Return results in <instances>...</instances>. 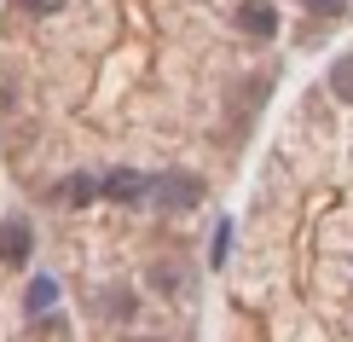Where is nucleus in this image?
I'll return each mask as SVG.
<instances>
[{
    "label": "nucleus",
    "instance_id": "obj_1",
    "mask_svg": "<svg viewBox=\"0 0 353 342\" xmlns=\"http://www.w3.org/2000/svg\"><path fill=\"white\" fill-rule=\"evenodd\" d=\"M29 256H35V227H29V215H6L0 220V267L23 273Z\"/></svg>",
    "mask_w": 353,
    "mask_h": 342
},
{
    "label": "nucleus",
    "instance_id": "obj_2",
    "mask_svg": "<svg viewBox=\"0 0 353 342\" xmlns=\"http://www.w3.org/2000/svg\"><path fill=\"white\" fill-rule=\"evenodd\" d=\"M151 198L163 203V209H197V203H203V180H197V174H180V169H174V174H157V180H151Z\"/></svg>",
    "mask_w": 353,
    "mask_h": 342
},
{
    "label": "nucleus",
    "instance_id": "obj_3",
    "mask_svg": "<svg viewBox=\"0 0 353 342\" xmlns=\"http://www.w3.org/2000/svg\"><path fill=\"white\" fill-rule=\"evenodd\" d=\"M99 198H110V203H122V209H134V203L151 198V174H139V169H110L105 180H99Z\"/></svg>",
    "mask_w": 353,
    "mask_h": 342
},
{
    "label": "nucleus",
    "instance_id": "obj_4",
    "mask_svg": "<svg viewBox=\"0 0 353 342\" xmlns=\"http://www.w3.org/2000/svg\"><path fill=\"white\" fill-rule=\"evenodd\" d=\"M58 296H64V285H58L52 273H35V278H29V290H23V314L29 319H47L52 307H58Z\"/></svg>",
    "mask_w": 353,
    "mask_h": 342
},
{
    "label": "nucleus",
    "instance_id": "obj_5",
    "mask_svg": "<svg viewBox=\"0 0 353 342\" xmlns=\"http://www.w3.org/2000/svg\"><path fill=\"white\" fill-rule=\"evenodd\" d=\"M238 29H243V35H261V41L278 35V6H272V0H243V6H238Z\"/></svg>",
    "mask_w": 353,
    "mask_h": 342
},
{
    "label": "nucleus",
    "instance_id": "obj_6",
    "mask_svg": "<svg viewBox=\"0 0 353 342\" xmlns=\"http://www.w3.org/2000/svg\"><path fill=\"white\" fill-rule=\"evenodd\" d=\"M93 198H99V180H93V174H64V186H58V203H70V209H87Z\"/></svg>",
    "mask_w": 353,
    "mask_h": 342
},
{
    "label": "nucleus",
    "instance_id": "obj_7",
    "mask_svg": "<svg viewBox=\"0 0 353 342\" xmlns=\"http://www.w3.org/2000/svg\"><path fill=\"white\" fill-rule=\"evenodd\" d=\"M226 256H232V215H220L214 220V238H209V267H214V273L226 267Z\"/></svg>",
    "mask_w": 353,
    "mask_h": 342
},
{
    "label": "nucleus",
    "instance_id": "obj_8",
    "mask_svg": "<svg viewBox=\"0 0 353 342\" xmlns=\"http://www.w3.org/2000/svg\"><path fill=\"white\" fill-rule=\"evenodd\" d=\"M330 93L342 99V105H353V58H336L330 64Z\"/></svg>",
    "mask_w": 353,
    "mask_h": 342
},
{
    "label": "nucleus",
    "instance_id": "obj_9",
    "mask_svg": "<svg viewBox=\"0 0 353 342\" xmlns=\"http://www.w3.org/2000/svg\"><path fill=\"white\" fill-rule=\"evenodd\" d=\"M18 12H35V18H52L58 6H70V0H12Z\"/></svg>",
    "mask_w": 353,
    "mask_h": 342
},
{
    "label": "nucleus",
    "instance_id": "obj_10",
    "mask_svg": "<svg viewBox=\"0 0 353 342\" xmlns=\"http://www.w3.org/2000/svg\"><path fill=\"white\" fill-rule=\"evenodd\" d=\"M301 6H307V12H319V18H336V12H342L347 0H301Z\"/></svg>",
    "mask_w": 353,
    "mask_h": 342
}]
</instances>
